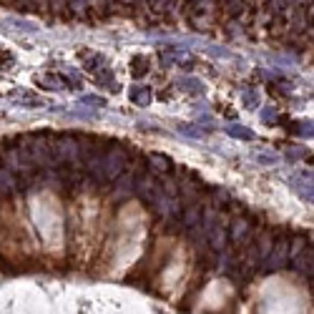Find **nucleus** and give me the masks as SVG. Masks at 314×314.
<instances>
[{
  "label": "nucleus",
  "instance_id": "f03ea898",
  "mask_svg": "<svg viewBox=\"0 0 314 314\" xmlns=\"http://www.w3.org/2000/svg\"><path fill=\"white\" fill-rule=\"evenodd\" d=\"M179 86L188 91V93H196V96H201L204 93V86H201V81H196V78H179Z\"/></svg>",
  "mask_w": 314,
  "mask_h": 314
},
{
  "label": "nucleus",
  "instance_id": "1a4fd4ad",
  "mask_svg": "<svg viewBox=\"0 0 314 314\" xmlns=\"http://www.w3.org/2000/svg\"><path fill=\"white\" fill-rule=\"evenodd\" d=\"M271 119H274V111H271V108L261 113V121H271Z\"/></svg>",
  "mask_w": 314,
  "mask_h": 314
},
{
  "label": "nucleus",
  "instance_id": "6e6552de",
  "mask_svg": "<svg viewBox=\"0 0 314 314\" xmlns=\"http://www.w3.org/2000/svg\"><path fill=\"white\" fill-rule=\"evenodd\" d=\"M179 131H181L184 136H191V138H201V131H196L193 126H181Z\"/></svg>",
  "mask_w": 314,
  "mask_h": 314
},
{
  "label": "nucleus",
  "instance_id": "0eeeda50",
  "mask_svg": "<svg viewBox=\"0 0 314 314\" xmlns=\"http://www.w3.org/2000/svg\"><path fill=\"white\" fill-rule=\"evenodd\" d=\"M259 161H261V164H271V166H277V164H279V156H277V153H261Z\"/></svg>",
  "mask_w": 314,
  "mask_h": 314
},
{
  "label": "nucleus",
  "instance_id": "423d86ee",
  "mask_svg": "<svg viewBox=\"0 0 314 314\" xmlns=\"http://www.w3.org/2000/svg\"><path fill=\"white\" fill-rule=\"evenodd\" d=\"M81 103H91V106H106V101H103V98H98V96H83V98H81Z\"/></svg>",
  "mask_w": 314,
  "mask_h": 314
},
{
  "label": "nucleus",
  "instance_id": "20e7f679",
  "mask_svg": "<svg viewBox=\"0 0 314 314\" xmlns=\"http://www.w3.org/2000/svg\"><path fill=\"white\" fill-rule=\"evenodd\" d=\"M5 25H10V28H15V30H23V33H35V30H38L35 25H30V23H25V20H15V18H10Z\"/></svg>",
  "mask_w": 314,
  "mask_h": 314
},
{
  "label": "nucleus",
  "instance_id": "39448f33",
  "mask_svg": "<svg viewBox=\"0 0 314 314\" xmlns=\"http://www.w3.org/2000/svg\"><path fill=\"white\" fill-rule=\"evenodd\" d=\"M244 103H247V108H256V103H259L256 91H247V93H244Z\"/></svg>",
  "mask_w": 314,
  "mask_h": 314
},
{
  "label": "nucleus",
  "instance_id": "7ed1b4c3",
  "mask_svg": "<svg viewBox=\"0 0 314 314\" xmlns=\"http://www.w3.org/2000/svg\"><path fill=\"white\" fill-rule=\"evenodd\" d=\"M226 133L234 136V138H244V141H251V138H254V133H251L249 128H244V126H239V124L226 126Z\"/></svg>",
  "mask_w": 314,
  "mask_h": 314
},
{
  "label": "nucleus",
  "instance_id": "f257e3e1",
  "mask_svg": "<svg viewBox=\"0 0 314 314\" xmlns=\"http://www.w3.org/2000/svg\"><path fill=\"white\" fill-rule=\"evenodd\" d=\"M128 96H131V101H136L138 106H146V103L151 101V91H148V86H143V88H131Z\"/></svg>",
  "mask_w": 314,
  "mask_h": 314
}]
</instances>
